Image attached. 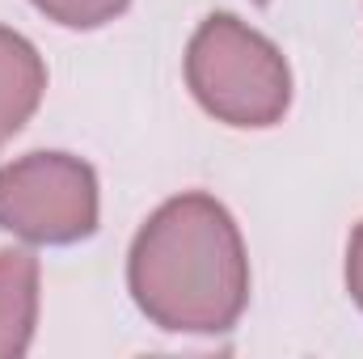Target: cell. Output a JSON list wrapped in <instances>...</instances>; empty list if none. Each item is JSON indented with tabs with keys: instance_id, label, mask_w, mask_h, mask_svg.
Returning a JSON list of instances; mask_svg holds the SVG:
<instances>
[{
	"instance_id": "cell-4",
	"label": "cell",
	"mask_w": 363,
	"mask_h": 359,
	"mask_svg": "<svg viewBox=\"0 0 363 359\" xmlns=\"http://www.w3.org/2000/svg\"><path fill=\"white\" fill-rule=\"evenodd\" d=\"M47 93V68L30 38L0 26V144H9Z\"/></svg>"
},
{
	"instance_id": "cell-7",
	"label": "cell",
	"mask_w": 363,
	"mask_h": 359,
	"mask_svg": "<svg viewBox=\"0 0 363 359\" xmlns=\"http://www.w3.org/2000/svg\"><path fill=\"white\" fill-rule=\"evenodd\" d=\"M347 292L363 309V224L351 233V245H347Z\"/></svg>"
},
{
	"instance_id": "cell-5",
	"label": "cell",
	"mask_w": 363,
	"mask_h": 359,
	"mask_svg": "<svg viewBox=\"0 0 363 359\" xmlns=\"http://www.w3.org/2000/svg\"><path fill=\"white\" fill-rule=\"evenodd\" d=\"M38 321V258L0 250V359L26 355Z\"/></svg>"
},
{
	"instance_id": "cell-2",
	"label": "cell",
	"mask_w": 363,
	"mask_h": 359,
	"mask_svg": "<svg viewBox=\"0 0 363 359\" xmlns=\"http://www.w3.org/2000/svg\"><path fill=\"white\" fill-rule=\"evenodd\" d=\"M186 85L228 127H274L291 106V72L267 34L233 13H211L186 47Z\"/></svg>"
},
{
	"instance_id": "cell-6",
	"label": "cell",
	"mask_w": 363,
	"mask_h": 359,
	"mask_svg": "<svg viewBox=\"0 0 363 359\" xmlns=\"http://www.w3.org/2000/svg\"><path fill=\"white\" fill-rule=\"evenodd\" d=\"M30 4L68 30H97V26L114 21L131 0H30Z\"/></svg>"
},
{
	"instance_id": "cell-1",
	"label": "cell",
	"mask_w": 363,
	"mask_h": 359,
	"mask_svg": "<svg viewBox=\"0 0 363 359\" xmlns=\"http://www.w3.org/2000/svg\"><path fill=\"white\" fill-rule=\"evenodd\" d=\"M127 283L169 334H224L250 300V258L228 207L203 190L161 203L131 241Z\"/></svg>"
},
{
	"instance_id": "cell-3",
	"label": "cell",
	"mask_w": 363,
	"mask_h": 359,
	"mask_svg": "<svg viewBox=\"0 0 363 359\" xmlns=\"http://www.w3.org/2000/svg\"><path fill=\"white\" fill-rule=\"evenodd\" d=\"M0 228L30 245H72L97 228V174L72 153L0 165Z\"/></svg>"
},
{
	"instance_id": "cell-8",
	"label": "cell",
	"mask_w": 363,
	"mask_h": 359,
	"mask_svg": "<svg viewBox=\"0 0 363 359\" xmlns=\"http://www.w3.org/2000/svg\"><path fill=\"white\" fill-rule=\"evenodd\" d=\"M258 4H267V0H258Z\"/></svg>"
}]
</instances>
